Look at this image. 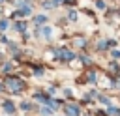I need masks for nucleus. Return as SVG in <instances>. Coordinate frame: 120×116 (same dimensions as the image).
Listing matches in <instances>:
<instances>
[{
	"label": "nucleus",
	"mask_w": 120,
	"mask_h": 116,
	"mask_svg": "<svg viewBox=\"0 0 120 116\" xmlns=\"http://www.w3.org/2000/svg\"><path fill=\"white\" fill-rule=\"evenodd\" d=\"M107 45H109V41H99V43H98V47H99L101 51H103V49H105Z\"/></svg>",
	"instance_id": "obj_10"
},
{
	"label": "nucleus",
	"mask_w": 120,
	"mask_h": 116,
	"mask_svg": "<svg viewBox=\"0 0 120 116\" xmlns=\"http://www.w3.org/2000/svg\"><path fill=\"white\" fill-rule=\"evenodd\" d=\"M4 110H6L8 114L15 112V107H13V103H11V101H6V103H4Z\"/></svg>",
	"instance_id": "obj_3"
},
{
	"label": "nucleus",
	"mask_w": 120,
	"mask_h": 116,
	"mask_svg": "<svg viewBox=\"0 0 120 116\" xmlns=\"http://www.w3.org/2000/svg\"><path fill=\"white\" fill-rule=\"evenodd\" d=\"M98 7H99V9H103V7H105V4H103V0H98Z\"/></svg>",
	"instance_id": "obj_12"
},
{
	"label": "nucleus",
	"mask_w": 120,
	"mask_h": 116,
	"mask_svg": "<svg viewBox=\"0 0 120 116\" xmlns=\"http://www.w3.org/2000/svg\"><path fill=\"white\" fill-rule=\"evenodd\" d=\"M19 32H24V22H17V26H15Z\"/></svg>",
	"instance_id": "obj_9"
},
{
	"label": "nucleus",
	"mask_w": 120,
	"mask_h": 116,
	"mask_svg": "<svg viewBox=\"0 0 120 116\" xmlns=\"http://www.w3.org/2000/svg\"><path fill=\"white\" fill-rule=\"evenodd\" d=\"M52 110H54V109H47V107H45V109H41V114H43V116H49Z\"/></svg>",
	"instance_id": "obj_6"
},
{
	"label": "nucleus",
	"mask_w": 120,
	"mask_h": 116,
	"mask_svg": "<svg viewBox=\"0 0 120 116\" xmlns=\"http://www.w3.org/2000/svg\"><path fill=\"white\" fill-rule=\"evenodd\" d=\"M79 114H81L79 107H75V105H68L66 107V116H79Z\"/></svg>",
	"instance_id": "obj_2"
},
{
	"label": "nucleus",
	"mask_w": 120,
	"mask_h": 116,
	"mask_svg": "<svg viewBox=\"0 0 120 116\" xmlns=\"http://www.w3.org/2000/svg\"><path fill=\"white\" fill-rule=\"evenodd\" d=\"M6 84H8L13 92H19V90L22 88V80L17 79V77H8V79H6Z\"/></svg>",
	"instance_id": "obj_1"
},
{
	"label": "nucleus",
	"mask_w": 120,
	"mask_h": 116,
	"mask_svg": "<svg viewBox=\"0 0 120 116\" xmlns=\"http://www.w3.org/2000/svg\"><path fill=\"white\" fill-rule=\"evenodd\" d=\"M68 17H69V21H77V13H75V11H69Z\"/></svg>",
	"instance_id": "obj_8"
},
{
	"label": "nucleus",
	"mask_w": 120,
	"mask_h": 116,
	"mask_svg": "<svg viewBox=\"0 0 120 116\" xmlns=\"http://www.w3.org/2000/svg\"><path fill=\"white\" fill-rule=\"evenodd\" d=\"M41 32H43V36H45V37H51V34H52V30H51L49 26H45V28H43Z\"/></svg>",
	"instance_id": "obj_5"
},
{
	"label": "nucleus",
	"mask_w": 120,
	"mask_h": 116,
	"mask_svg": "<svg viewBox=\"0 0 120 116\" xmlns=\"http://www.w3.org/2000/svg\"><path fill=\"white\" fill-rule=\"evenodd\" d=\"M21 109L22 110H30V103H21Z\"/></svg>",
	"instance_id": "obj_11"
},
{
	"label": "nucleus",
	"mask_w": 120,
	"mask_h": 116,
	"mask_svg": "<svg viewBox=\"0 0 120 116\" xmlns=\"http://www.w3.org/2000/svg\"><path fill=\"white\" fill-rule=\"evenodd\" d=\"M34 22L36 24H45L47 22V17L45 15H38V17H34Z\"/></svg>",
	"instance_id": "obj_4"
},
{
	"label": "nucleus",
	"mask_w": 120,
	"mask_h": 116,
	"mask_svg": "<svg viewBox=\"0 0 120 116\" xmlns=\"http://www.w3.org/2000/svg\"><path fill=\"white\" fill-rule=\"evenodd\" d=\"M6 28H8V21L2 19V21H0V30H6Z\"/></svg>",
	"instance_id": "obj_7"
}]
</instances>
